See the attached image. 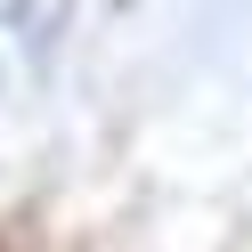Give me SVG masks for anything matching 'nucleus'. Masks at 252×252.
I'll list each match as a JSON object with an SVG mask.
<instances>
[]
</instances>
